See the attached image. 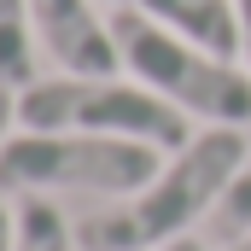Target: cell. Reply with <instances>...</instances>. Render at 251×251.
<instances>
[{
	"instance_id": "cell-1",
	"label": "cell",
	"mask_w": 251,
	"mask_h": 251,
	"mask_svg": "<svg viewBox=\"0 0 251 251\" xmlns=\"http://www.w3.org/2000/svg\"><path fill=\"white\" fill-rule=\"evenodd\" d=\"M246 164V128H199L181 152H170V164L146 181V187L88 216L76 228L82 251H164L187 240L199 216H210L222 204L228 181Z\"/></svg>"
},
{
	"instance_id": "cell-2",
	"label": "cell",
	"mask_w": 251,
	"mask_h": 251,
	"mask_svg": "<svg viewBox=\"0 0 251 251\" xmlns=\"http://www.w3.org/2000/svg\"><path fill=\"white\" fill-rule=\"evenodd\" d=\"M111 35H117L123 70L140 88L164 94L176 111H187L210 128L251 123V70H240L234 59L199 47V41L140 18V12H111Z\"/></svg>"
},
{
	"instance_id": "cell-3",
	"label": "cell",
	"mask_w": 251,
	"mask_h": 251,
	"mask_svg": "<svg viewBox=\"0 0 251 251\" xmlns=\"http://www.w3.org/2000/svg\"><path fill=\"white\" fill-rule=\"evenodd\" d=\"M18 128H76V134H117L158 152H181L193 140L187 111H176L164 94L140 88L134 76H35L18 94Z\"/></svg>"
},
{
	"instance_id": "cell-4",
	"label": "cell",
	"mask_w": 251,
	"mask_h": 251,
	"mask_svg": "<svg viewBox=\"0 0 251 251\" xmlns=\"http://www.w3.org/2000/svg\"><path fill=\"white\" fill-rule=\"evenodd\" d=\"M164 170L158 146L117 140V134H76V128H18L0 146V193H105V199H134Z\"/></svg>"
},
{
	"instance_id": "cell-5",
	"label": "cell",
	"mask_w": 251,
	"mask_h": 251,
	"mask_svg": "<svg viewBox=\"0 0 251 251\" xmlns=\"http://www.w3.org/2000/svg\"><path fill=\"white\" fill-rule=\"evenodd\" d=\"M29 24H35L41 53L64 76H117L123 70L111 18H100L94 0H29Z\"/></svg>"
},
{
	"instance_id": "cell-6",
	"label": "cell",
	"mask_w": 251,
	"mask_h": 251,
	"mask_svg": "<svg viewBox=\"0 0 251 251\" xmlns=\"http://www.w3.org/2000/svg\"><path fill=\"white\" fill-rule=\"evenodd\" d=\"M105 6L140 12V18H152V24L187 35V41L222 53V59L240 53V12H234V0H105Z\"/></svg>"
},
{
	"instance_id": "cell-7",
	"label": "cell",
	"mask_w": 251,
	"mask_h": 251,
	"mask_svg": "<svg viewBox=\"0 0 251 251\" xmlns=\"http://www.w3.org/2000/svg\"><path fill=\"white\" fill-rule=\"evenodd\" d=\"M41 76V41L29 24V0H0V88H29Z\"/></svg>"
},
{
	"instance_id": "cell-8",
	"label": "cell",
	"mask_w": 251,
	"mask_h": 251,
	"mask_svg": "<svg viewBox=\"0 0 251 251\" xmlns=\"http://www.w3.org/2000/svg\"><path fill=\"white\" fill-rule=\"evenodd\" d=\"M12 251H76V228L64 222V210L47 193H24L18 199V240Z\"/></svg>"
},
{
	"instance_id": "cell-9",
	"label": "cell",
	"mask_w": 251,
	"mask_h": 251,
	"mask_svg": "<svg viewBox=\"0 0 251 251\" xmlns=\"http://www.w3.org/2000/svg\"><path fill=\"white\" fill-rule=\"evenodd\" d=\"M210 222H216V234H222V240H240V234L251 228V152H246V164H240V176L228 181L222 204L210 210Z\"/></svg>"
},
{
	"instance_id": "cell-10",
	"label": "cell",
	"mask_w": 251,
	"mask_h": 251,
	"mask_svg": "<svg viewBox=\"0 0 251 251\" xmlns=\"http://www.w3.org/2000/svg\"><path fill=\"white\" fill-rule=\"evenodd\" d=\"M12 240H18V204L0 193V251H12Z\"/></svg>"
},
{
	"instance_id": "cell-11",
	"label": "cell",
	"mask_w": 251,
	"mask_h": 251,
	"mask_svg": "<svg viewBox=\"0 0 251 251\" xmlns=\"http://www.w3.org/2000/svg\"><path fill=\"white\" fill-rule=\"evenodd\" d=\"M12 123H18V88H0V146L12 140Z\"/></svg>"
},
{
	"instance_id": "cell-12",
	"label": "cell",
	"mask_w": 251,
	"mask_h": 251,
	"mask_svg": "<svg viewBox=\"0 0 251 251\" xmlns=\"http://www.w3.org/2000/svg\"><path fill=\"white\" fill-rule=\"evenodd\" d=\"M234 12H240V59L251 70V0H234Z\"/></svg>"
},
{
	"instance_id": "cell-13",
	"label": "cell",
	"mask_w": 251,
	"mask_h": 251,
	"mask_svg": "<svg viewBox=\"0 0 251 251\" xmlns=\"http://www.w3.org/2000/svg\"><path fill=\"white\" fill-rule=\"evenodd\" d=\"M222 251H251V228H246V234H240V240H228V246H222Z\"/></svg>"
},
{
	"instance_id": "cell-14",
	"label": "cell",
	"mask_w": 251,
	"mask_h": 251,
	"mask_svg": "<svg viewBox=\"0 0 251 251\" xmlns=\"http://www.w3.org/2000/svg\"><path fill=\"white\" fill-rule=\"evenodd\" d=\"M164 251H204L199 240H176V246H164Z\"/></svg>"
}]
</instances>
